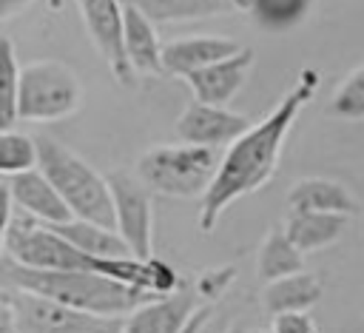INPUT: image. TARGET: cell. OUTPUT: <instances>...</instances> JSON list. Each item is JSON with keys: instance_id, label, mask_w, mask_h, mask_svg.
Listing matches in <instances>:
<instances>
[{"instance_id": "1", "label": "cell", "mask_w": 364, "mask_h": 333, "mask_svg": "<svg viewBox=\"0 0 364 333\" xmlns=\"http://www.w3.org/2000/svg\"><path fill=\"white\" fill-rule=\"evenodd\" d=\"M321 77L313 68H301L296 85L279 100V105L256 125H250L236 142L228 145L222 154L219 171L210 182V188L202 196V211H199V231L210 233L219 222V216L245 194L259 191L279 165L284 139L290 125L296 122L299 111L313 100Z\"/></svg>"}, {"instance_id": "2", "label": "cell", "mask_w": 364, "mask_h": 333, "mask_svg": "<svg viewBox=\"0 0 364 333\" xmlns=\"http://www.w3.org/2000/svg\"><path fill=\"white\" fill-rule=\"evenodd\" d=\"M3 285L31 290L40 296H48L54 302L88 310V313H102V316H128L156 293H148L142 287L125 285L119 279L94 273V270H43V268H28L9 253H3L0 262Z\"/></svg>"}, {"instance_id": "3", "label": "cell", "mask_w": 364, "mask_h": 333, "mask_svg": "<svg viewBox=\"0 0 364 333\" xmlns=\"http://www.w3.org/2000/svg\"><path fill=\"white\" fill-rule=\"evenodd\" d=\"M37 148H40L37 168L54 182V188L60 191L71 213L77 219L117 228V211H114L108 176L94 171L80 154H74L68 145H63L48 134L37 137Z\"/></svg>"}, {"instance_id": "4", "label": "cell", "mask_w": 364, "mask_h": 333, "mask_svg": "<svg viewBox=\"0 0 364 333\" xmlns=\"http://www.w3.org/2000/svg\"><path fill=\"white\" fill-rule=\"evenodd\" d=\"M222 157L208 145H154L136 159V176L162 196H205Z\"/></svg>"}, {"instance_id": "5", "label": "cell", "mask_w": 364, "mask_h": 333, "mask_svg": "<svg viewBox=\"0 0 364 333\" xmlns=\"http://www.w3.org/2000/svg\"><path fill=\"white\" fill-rule=\"evenodd\" d=\"M82 102V83L65 63L34 60L20 71V120L48 122L71 117Z\"/></svg>"}, {"instance_id": "6", "label": "cell", "mask_w": 364, "mask_h": 333, "mask_svg": "<svg viewBox=\"0 0 364 333\" xmlns=\"http://www.w3.org/2000/svg\"><path fill=\"white\" fill-rule=\"evenodd\" d=\"M3 293L14 305L20 333H122L125 327L122 316L88 313L11 285H3Z\"/></svg>"}, {"instance_id": "7", "label": "cell", "mask_w": 364, "mask_h": 333, "mask_svg": "<svg viewBox=\"0 0 364 333\" xmlns=\"http://www.w3.org/2000/svg\"><path fill=\"white\" fill-rule=\"evenodd\" d=\"M108 185L117 211V231L125 236L136 259L154 256V216H151V188L131 171H108Z\"/></svg>"}, {"instance_id": "8", "label": "cell", "mask_w": 364, "mask_h": 333, "mask_svg": "<svg viewBox=\"0 0 364 333\" xmlns=\"http://www.w3.org/2000/svg\"><path fill=\"white\" fill-rule=\"evenodd\" d=\"M85 31L102 60L108 63L111 74L122 83L131 85L136 80L128 54H125V40H122V26H125V3L122 0H77Z\"/></svg>"}, {"instance_id": "9", "label": "cell", "mask_w": 364, "mask_h": 333, "mask_svg": "<svg viewBox=\"0 0 364 333\" xmlns=\"http://www.w3.org/2000/svg\"><path fill=\"white\" fill-rule=\"evenodd\" d=\"M250 128V120L239 111H230L225 105H210V102H199L193 100L182 117L176 120V134L185 142L193 145H208V148H219V145H230L236 142L245 131Z\"/></svg>"}, {"instance_id": "10", "label": "cell", "mask_w": 364, "mask_h": 333, "mask_svg": "<svg viewBox=\"0 0 364 333\" xmlns=\"http://www.w3.org/2000/svg\"><path fill=\"white\" fill-rule=\"evenodd\" d=\"M199 290L182 285L173 293L154 296L125 316L122 333H182L199 310Z\"/></svg>"}, {"instance_id": "11", "label": "cell", "mask_w": 364, "mask_h": 333, "mask_svg": "<svg viewBox=\"0 0 364 333\" xmlns=\"http://www.w3.org/2000/svg\"><path fill=\"white\" fill-rule=\"evenodd\" d=\"M3 191L11 196L14 208L37 216L46 225H57V222L74 219L71 208L65 205V199L60 196L54 182L40 168L20 171V174H3Z\"/></svg>"}, {"instance_id": "12", "label": "cell", "mask_w": 364, "mask_h": 333, "mask_svg": "<svg viewBox=\"0 0 364 333\" xmlns=\"http://www.w3.org/2000/svg\"><path fill=\"white\" fill-rule=\"evenodd\" d=\"M253 60H256L253 48L242 46L236 54H230L225 60H216V63L188 74L185 83L191 85L193 100L210 102V105H228L239 94V88L245 85V80L253 68Z\"/></svg>"}, {"instance_id": "13", "label": "cell", "mask_w": 364, "mask_h": 333, "mask_svg": "<svg viewBox=\"0 0 364 333\" xmlns=\"http://www.w3.org/2000/svg\"><path fill=\"white\" fill-rule=\"evenodd\" d=\"M242 46L233 37H216V34H193V37H179L165 43L162 48V63L165 74L171 77H188L216 60H225L236 54Z\"/></svg>"}, {"instance_id": "14", "label": "cell", "mask_w": 364, "mask_h": 333, "mask_svg": "<svg viewBox=\"0 0 364 333\" xmlns=\"http://www.w3.org/2000/svg\"><path fill=\"white\" fill-rule=\"evenodd\" d=\"M122 40H125V54L134 68V74H165L162 63V48L156 37V23L145 17L139 9L125 6V26H122Z\"/></svg>"}, {"instance_id": "15", "label": "cell", "mask_w": 364, "mask_h": 333, "mask_svg": "<svg viewBox=\"0 0 364 333\" xmlns=\"http://www.w3.org/2000/svg\"><path fill=\"white\" fill-rule=\"evenodd\" d=\"M287 205L299 211H324V213H358V199L347 185L327 176H304L287 191Z\"/></svg>"}, {"instance_id": "16", "label": "cell", "mask_w": 364, "mask_h": 333, "mask_svg": "<svg viewBox=\"0 0 364 333\" xmlns=\"http://www.w3.org/2000/svg\"><path fill=\"white\" fill-rule=\"evenodd\" d=\"M282 228H284V233L290 236V242L301 253H313V250L330 248V245H336L341 239V233L347 228V216L344 213H324V211H299V208H290Z\"/></svg>"}, {"instance_id": "17", "label": "cell", "mask_w": 364, "mask_h": 333, "mask_svg": "<svg viewBox=\"0 0 364 333\" xmlns=\"http://www.w3.org/2000/svg\"><path fill=\"white\" fill-rule=\"evenodd\" d=\"M318 299H321V282L313 273H307V270H299V273L273 279L262 290V307L270 316L310 310Z\"/></svg>"}, {"instance_id": "18", "label": "cell", "mask_w": 364, "mask_h": 333, "mask_svg": "<svg viewBox=\"0 0 364 333\" xmlns=\"http://www.w3.org/2000/svg\"><path fill=\"white\" fill-rule=\"evenodd\" d=\"M51 228L60 231L71 245H77L80 250H85L91 256H102V259L134 256L131 245L125 242V236L117 228H108V225H100V222H88V219H77V216L68 219V222H57Z\"/></svg>"}, {"instance_id": "19", "label": "cell", "mask_w": 364, "mask_h": 333, "mask_svg": "<svg viewBox=\"0 0 364 333\" xmlns=\"http://www.w3.org/2000/svg\"><path fill=\"white\" fill-rule=\"evenodd\" d=\"M122 3L139 9L156 26L219 17V14H228V11H236L239 9L236 0H122Z\"/></svg>"}, {"instance_id": "20", "label": "cell", "mask_w": 364, "mask_h": 333, "mask_svg": "<svg viewBox=\"0 0 364 333\" xmlns=\"http://www.w3.org/2000/svg\"><path fill=\"white\" fill-rule=\"evenodd\" d=\"M236 3L253 17V23L262 31L270 34H284L299 28L316 6V0H236Z\"/></svg>"}, {"instance_id": "21", "label": "cell", "mask_w": 364, "mask_h": 333, "mask_svg": "<svg viewBox=\"0 0 364 333\" xmlns=\"http://www.w3.org/2000/svg\"><path fill=\"white\" fill-rule=\"evenodd\" d=\"M299 270H304V253L290 242L284 228H273L264 236V242L259 245V256H256L259 279L267 285L273 279H282V276H290Z\"/></svg>"}, {"instance_id": "22", "label": "cell", "mask_w": 364, "mask_h": 333, "mask_svg": "<svg viewBox=\"0 0 364 333\" xmlns=\"http://www.w3.org/2000/svg\"><path fill=\"white\" fill-rule=\"evenodd\" d=\"M20 71H23V65L17 63L14 43L9 37H3L0 40V128H11L20 120V114H17Z\"/></svg>"}, {"instance_id": "23", "label": "cell", "mask_w": 364, "mask_h": 333, "mask_svg": "<svg viewBox=\"0 0 364 333\" xmlns=\"http://www.w3.org/2000/svg\"><path fill=\"white\" fill-rule=\"evenodd\" d=\"M37 162H40L37 137L3 128V134H0V171L3 174H20V171L37 168Z\"/></svg>"}, {"instance_id": "24", "label": "cell", "mask_w": 364, "mask_h": 333, "mask_svg": "<svg viewBox=\"0 0 364 333\" xmlns=\"http://www.w3.org/2000/svg\"><path fill=\"white\" fill-rule=\"evenodd\" d=\"M330 117L341 120H364V63L355 65L333 91L327 102Z\"/></svg>"}, {"instance_id": "25", "label": "cell", "mask_w": 364, "mask_h": 333, "mask_svg": "<svg viewBox=\"0 0 364 333\" xmlns=\"http://www.w3.org/2000/svg\"><path fill=\"white\" fill-rule=\"evenodd\" d=\"M273 333H318L316 322L307 316V310H296V313H279L273 316Z\"/></svg>"}, {"instance_id": "26", "label": "cell", "mask_w": 364, "mask_h": 333, "mask_svg": "<svg viewBox=\"0 0 364 333\" xmlns=\"http://www.w3.org/2000/svg\"><path fill=\"white\" fill-rule=\"evenodd\" d=\"M233 273H236L233 265H230V268H222V270H208V273L199 279V296H210V299H216V296L233 282Z\"/></svg>"}, {"instance_id": "27", "label": "cell", "mask_w": 364, "mask_h": 333, "mask_svg": "<svg viewBox=\"0 0 364 333\" xmlns=\"http://www.w3.org/2000/svg\"><path fill=\"white\" fill-rule=\"evenodd\" d=\"M0 333H20L14 305H11V299L3 290H0Z\"/></svg>"}, {"instance_id": "28", "label": "cell", "mask_w": 364, "mask_h": 333, "mask_svg": "<svg viewBox=\"0 0 364 333\" xmlns=\"http://www.w3.org/2000/svg\"><path fill=\"white\" fill-rule=\"evenodd\" d=\"M210 316H213V307H210V305H202V307L193 313V319L188 322V327H185L182 333H202V327L208 324Z\"/></svg>"}, {"instance_id": "29", "label": "cell", "mask_w": 364, "mask_h": 333, "mask_svg": "<svg viewBox=\"0 0 364 333\" xmlns=\"http://www.w3.org/2000/svg\"><path fill=\"white\" fill-rule=\"evenodd\" d=\"M28 3H31V0H0V20L14 17V14H17V11H23Z\"/></svg>"}, {"instance_id": "30", "label": "cell", "mask_w": 364, "mask_h": 333, "mask_svg": "<svg viewBox=\"0 0 364 333\" xmlns=\"http://www.w3.org/2000/svg\"><path fill=\"white\" fill-rule=\"evenodd\" d=\"M256 333H273V330H256Z\"/></svg>"}]
</instances>
